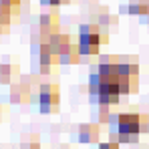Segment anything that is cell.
Segmentation results:
<instances>
[{
	"label": "cell",
	"instance_id": "52a82bcc",
	"mask_svg": "<svg viewBox=\"0 0 149 149\" xmlns=\"http://www.w3.org/2000/svg\"><path fill=\"white\" fill-rule=\"evenodd\" d=\"M49 49H50V52L58 58V54L63 52L65 49H69L73 42H71V36L69 34H65V32H54V34H50L49 36Z\"/></svg>",
	"mask_w": 149,
	"mask_h": 149
},
{
	"label": "cell",
	"instance_id": "5b68a950",
	"mask_svg": "<svg viewBox=\"0 0 149 149\" xmlns=\"http://www.w3.org/2000/svg\"><path fill=\"white\" fill-rule=\"evenodd\" d=\"M117 77H139V63L133 56H117Z\"/></svg>",
	"mask_w": 149,
	"mask_h": 149
},
{
	"label": "cell",
	"instance_id": "ba28073f",
	"mask_svg": "<svg viewBox=\"0 0 149 149\" xmlns=\"http://www.w3.org/2000/svg\"><path fill=\"white\" fill-rule=\"evenodd\" d=\"M20 77V71H18V65L16 61L8 63V61H2L0 63V85H10V83H16L14 79Z\"/></svg>",
	"mask_w": 149,
	"mask_h": 149
},
{
	"label": "cell",
	"instance_id": "9a60e30c",
	"mask_svg": "<svg viewBox=\"0 0 149 149\" xmlns=\"http://www.w3.org/2000/svg\"><path fill=\"white\" fill-rule=\"evenodd\" d=\"M20 149H40V143H38L36 139H32V141H24V143L20 145Z\"/></svg>",
	"mask_w": 149,
	"mask_h": 149
},
{
	"label": "cell",
	"instance_id": "4fadbf2b",
	"mask_svg": "<svg viewBox=\"0 0 149 149\" xmlns=\"http://www.w3.org/2000/svg\"><path fill=\"white\" fill-rule=\"evenodd\" d=\"M16 14H18V8L0 4V24L2 26H10L14 22V16H16Z\"/></svg>",
	"mask_w": 149,
	"mask_h": 149
},
{
	"label": "cell",
	"instance_id": "30bf717a",
	"mask_svg": "<svg viewBox=\"0 0 149 149\" xmlns=\"http://www.w3.org/2000/svg\"><path fill=\"white\" fill-rule=\"evenodd\" d=\"M79 141L81 143H97L99 141V125L85 123L79 127Z\"/></svg>",
	"mask_w": 149,
	"mask_h": 149
},
{
	"label": "cell",
	"instance_id": "7c38bea8",
	"mask_svg": "<svg viewBox=\"0 0 149 149\" xmlns=\"http://www.w3.org/2000/svg\"><path fill=\"white\" fill-rule=\"evenodd\" d=\"M79 58H81V52H79V47L77 45H71L69 49H65L58 54V63L61 65H74Z\"/></svg>",
	"mask_w": 149,
	"mask_h": 149
},
{
	"label": "cell",
	"instance_id": "277c9868",
	"mask_svg": "<svg viewBox=\"0 0 149 149\" xmlns=\"http://www.w3.org/2000/svg\"><path fill=\"white\" fill-rule=\"evenodd\" d=\"M32 97V89H30V83H26L24 79L16 81L10 85V93H8V101L14 103V105H26L30 103Z\"/></svg>",
	"mask_w": 149,
	"mask_h": 149
},
{
	"label": "cell",
	"instance_id": "5bb4252c",
	"mask_svg": "<svg viewBox=\"0 0 149 149\" xmlns=\"http://www.w3.org/2000/svg\"><path fill=\"white\" fill-rule=\"evenodd\" d=\"M117 143H137V139H139V135H119L117 133Z\"/></svg>",
	"mask_w": 149,
	"mask_h": 149
},
{
	"label": "cell",
	"instance_id": "d6986e66",
	"mask_svg": "<svg viewBox=\"0 0 149 149\" xmlns=\"http://www.w3.org/2000/svg\"><path fill=\"white\" fill-rule=\"evenodd\" d=\"M2 113H4V109H2V105H0V121H2Z\"/></svg>",
	"mask_w": 149,
	"mask_h": 149
},
{
	"label": "cell",
	"instance_id": "8fae6325",
	"mask_svg": "<svg viewBox=\"0 0 149 149\" xmlns=\"http://www.w3.org/2000/svg\"><path fill=\"white\" fill-rule=\"evenodd\" d=\"M125 12L133 14V16H147L149 14V0H131L129 6L123 8Z\"/></svg>",
	"mask_w": 149,
	"mask_h": 149
},
{
	"label": "cell",
	"instance_id": "6da1fadb",
	"mask_svg": "<svg viewBox=\"0 0 149 149\" xmlns=\"http://www.w3.org/2000/svg\"><path fill=\"white\" fill-rule=\"evenodd\" d=\"M109 36L105 28L99 24H81L79 26V52L81 54H97L103 42H107Z\"/></svg>",
	"mask_w": 149,
	"mask_h": 149
},
{
	"label": "cell",
	"instance_id": "9c48e42d",
	"mask_svg": "<svg viewBox=\"0 0 149 149\" xmlns=\"http://www.w3.org/2000/svg\"><path fill=\"white\" fill-rule=\"evenodd\" d=\"M97 73L101 79H117V56H101Z\"/></svg>",
	"mask_w": 149,
	"mask_h": 149
},
{
	"label": "cell",
	"instance_id": "ac0fdd59",
	"mask_svg": "<svg viewBox=\"0 0 149 149\" xmlns=\"http://www.w3.org/2000/svg\"><path fill=\"white\" fill-rule=\"evenodd\" d=\"M42 4H47V6H52V8H56L58 4H65L63 0H40Z\"/></svg>",
	"mask_w": 149,
	"mask_h": 149
},
{
	"label": "cell",
	"instance_id": "8992f818",
	"mask_svg": "<svg viewBox=\"0 0 149 149\" xmlns=\"http://www.w3.org/2000/svg\"><path fill=\"white\" fill-rule=\"evenodd\" d=\"M58 24H61V20H58V14H54V12H45L38 18V30H40V34H47V36L58 32Z\"/></svg>",
	"mask_w": 149,
	"mask_h": 149
},
{
	"label": "cell",
	"instance_id": "e0dca14e",
	"mask_svg": "<svg viewBox=\"0 0 149 149\" xmlns=\"http://www.w3.org/2000/svg\"><path fill=\"white\" fill-rule=\"evenodd\" d=\"M99 149H119V143H117V141H111V143H101Z\"/></svg>",
	"mask_w": 149,
	"mask_h": 149
},
{
	"label": "cell",
	"instance_id": "ffe728a7",
	"mask_svg": "<svg viewBox=\"0 0 149 149\" xmlns=\"http://www.w3.org/2000/svg\"><path fill=\"white\" fill-rule=\"evenodd\" d=\"M2 28H4V26H2V24H0V34H2Z\"/></svg>",
	"mask_w": 149,
	"mask_h": 149
},
{
	"label": "cell",
	"instance_id": "3957f363",
	"mask_svg": "<svg viewBox=\"0 0 149 149\" xmlns=\"http://www.w3.org/2000/svg\"><path fill=\"white\" fill-rule=\"evenodd\" d=\"M61 103V93L58 87L52 83H45L38 87V109L40 113H52Z\"/></svg>",
	"mask_w": 149,
	"mask_h": 149
},
{
	"label": "cell",
	"instance_id": "2e32d148",
	"mask_svg": "<svg viewBox=\"0 0 149 149\" xmlns=\"http://www.w3.org/2000/svg\"><path fill=\"white\" fill-rule=\"evenodd\" d=\"M0 4H6V6H12V8H20L22 0H0Z\"/></svg>",
	"mask_w": 149,
	"mask_h": 149
},
{
	"label": "cell",
	"instance_id": "7a4b0ae2",
	"mask_svg": "<svg viewBox=\"0 0 149 149\" xmlns=\"http://www.w3.org/2000/svg\"><path fill=\"white\" fill-rule=\"evenodd\" d=\"M109 123L115 125L119 135H139L147 131V117L139 113H121V115L109 117Z\"/></svg>",
	"mask_w": 149,
	"mask_h": 149
}]
</instances>
